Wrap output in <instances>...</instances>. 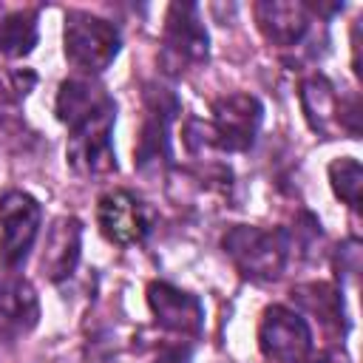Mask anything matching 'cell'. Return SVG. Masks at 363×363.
I'll list each match as a JSON object with an SVG mask.
<instances>
[{
    "instance_id": "6da1fadb",
    "label": "cell",
    "mask_w": 363,
    "mask_h": 363,
    "mask_svg": "<svg viewBox=\"0 0 363 363\" xmlns=\"http://www.w3.org/2000/svg\"><path fill=\"white\" fill-rule=\"evenodd\" d=\"M264 108L250 94H230L213 102V119H190L184 125V142L190 153H244L252 147L261 128Z\"/></svg>"
},
{
    "instance_id": "7a4b0ae2",
    "label": "cell",
    "mask_w": 363,
    "mask_h": 363,
    "mask_svg": "<svg viewBox=\"0 0 363 363\" xmlns=\"http://www.w3.org/2000/svg\"><path fill=\"white\" fill-rule=\"evenodd\" d=\"M224 252L250 281H275L289 258V233L235 224L224 235Z\"/></svg>"
},
{
    "instance_id": "3957f363",
    "label": "cell",
    "mask_w": 363,
    "mask_h": 363,
    "mask_svg": "<svg viewBox=\"0 0 363 363\" xmlns=\"http://www.w3.org/2000/svg\"><path fill=\"white\" fill-rule=\"evenodd\" d=\"M65 57L82 74L105 71L119 54V28L88 11H68L65 17Z\"/></svg>"
},
{
    "instance_id": "277c9868",
    "label": "cell",
    "mask_w": 363,
    "mask_h": 363,
    "mask_svg": "<svg viewBox=\"0 0 363 363\" xmlns=\"http://www.w3.org/2000/svg\"><path fill=\"white\" fill-rule=\"evenodd\" d=\"M116 119V102H105L99 111L71 125L65 156L71 167L82 176H105L116 170V153L111 145V130Z\"/></svg>"
},
{
    "instance_id": "5b68a950",
    "label": "cell",
    "mask_w": 363,
    "mask_h": 363,
    "mask_svg": "<svg viewBox=\"0 0 363 363\" xmlns=\"http://www.w3.org/2000/svg\"><path fill=\"white\" fill-rule=\"evenodd\" d=\"M179 113V99L162 85H147L145 91V119L139 142L133 150V164L142 173H159L173 162L170 153V125Z\"/></svg>"
},
{
    "instance_id": "8992f818",
    "label": "cell",
    "mask_w": 363,
    "mask_h": 363,
    "mask_svg": "<svg viewBox=\"0 0 363 363\" xmlns=\"http://www.w3.org/2000/svg\"><path fill=\"white\" fill-rule=\"evenodd\" d=\"M210 37L201 23L196 3H170L162 31V65L170 74H179L190 65L207 62Z\"/></svg>"
},
{
    "instance_id": "52a82bcc",
    "label": "cell",
    "mask_w": 363,
    "mask_h": 363,
    "mask_svg": "<svg viewBox=\"0 0 363 363\" xmlns=\"http://www.w3.org/2000/svg\"><path fill=\"white\" fill-rule=\"evenodd\" d=\"M43 210L34 196L23 190H9L0 196V264L14 272L31 252L40 235Z\"/></svg>"
},
{
    "instance_id": "ba28073f",
    "label": "cell",
    "mask_w": 363,
    "mask_h": 363,
    "mask_svg": "<svg viewBox=\"0 0 363 363\" xmlns=\"http://www.w3.org/2000/svg\"><path fill=\"white\" fill-rule=\"evenodd\" d=\"M258 346L275 363H298L312 352V332L298 312L275 303L261 315Z\"/></svg>"
},
{
    "instance_id": "9c48e42d",
    "label": "cell",
    "mask_w": 363,
    "mask_h": 363,
    "mask_svg": "<svg viewBox=\"0 0 363 363\" xmlns=\"http://www.w3.org/2000/svg\"><path fill=\"white\" fill-rule=\"evenodd\" d=\"M147 303L150 312L156 318V323L173 335H184V337H196L204 329V306L196 295L164 284V281H153L147 286Z\"/></svg>"
},
{
    "instance_id": "30bf717a",
    "label": "cell",
    "mask_w": 363,
    "mask_h": 363,
    "mask_svg": "<svg viewBox=\"0 0 363 363\" xmlns=\"http://www.w3.org/2000/svg\"><path fill=\"white\" fill-rule=\"evenodd\" d=\"M96 224H99V233L111 244H119V247L142 241L150 230V221H147L142 201L128 190H113V193H105L99 199Z\"/></svg>"
},
{
    "instance_id": "8fae6325",
    "label": "cell",
    "mask_w": 363,
    "mask_h": 363,
    "mask_svg": "<svg viewBox=\"0 0 363 363\" xmlns=\"http://www.w3.org/2000/svg\"><path fill=\"white\" fill-rule=\"evenodd\" d=\"M255 20L264 37L278 48H295L303 43L312 26V6L267 0L255 6Z\"/></svg>"
},
{
    "instance_id": "7c38bea8",
    "label": "cell",
    "mask_w": 363,
    "mask_h": 363,
    "mask_svg": "<svg viewBox=\"0 0 363 363\" xmlns=\"http://www.w3.org/2000/svg\"><path fill=\"white\" fill-rule=\"evenodd\" d=\"M79 244H82V224L71 216H60L51 221L48 233H45V247H43V275L48 281H65L77 261H79Z\"/></svg>"
},
{
    "instance_id": "4fadbf2b",
    "label": "cell",
    "mask_w": 363,
    "mask_h": 363,
    "mask_svg": "<svg viewBox=\"0 0 363 363\" xmlns=\"http://www.w3.org/2000/svg\"><path fill=\"white\" fill-rule=\"evenodd\" d=\"M40 320V301L28 281L17 275L0 278V337H20Z\"/></svg>"
},
{
    "instance_id": "5bb4252c",
    "label": "cell",
    "mask_w": 363,
    "mask_h": 363,
    "mask_svg": "<svg viewBox=\"0 0 363 363\" xmlns=\"http://www.w3.org/2000/svg\"><path fill=\"white\" fill-rule=\"evenodd\" d=\"M340 102L343 99L337 96L335 85L326 77L315 74L301 82V108H303L312 130H318L323 136L340 130Z\"/></svg>"
},
{
    "instance_id": "9a60e30c",
    "label": "cell",
    "mask_w": 363,
    "mask_h": 363,
    "mask_svg": "<svg viewBox=\"0 0 363 363\" xmlns=\"http://www.w3.org/2000/svg\"><path fill=\"white\" fill-rule=\"evenodd\" d=\"M105 102H111V96L94 79H65L57 91V119L71 128L74 122L99 111Z\"/></svg>"
},
{
    "instance_id": "2e32d148",
    "label": "cell",
    "mask_w": 363,
    "mask_h": 363,
    "mask_svg": "<svg viewBox=\"0 0 363 363\" xmlns=\"http://www.w3.org/2000/svg\"><path fill=\"white\" fill-rule=\"evenodd\" d=\"M37 45V11L23 9L0 17V57L20 60Z\"/></svg>"
},
{
    "instance_id": "e0dca14e",
    "label": "cell",
    "mask_w": 363,
    "mask_h": 363,
    "mask_svg": "<svg viewBox=\"0 0 363 363\" xmlns=\"http://www.w3.org/2000/svg\"><path fill=\"white\" fill-rule=\"evenodd\" d=\"M292 298L312 315H318L326 326H335L340 329L343 326V301H340V292L329 284H306V286H298L292 289Z\"/></svg>"
},
{
    "instance_id": "ac0fdd59",
    "label": "cell",
    "mask_w": 363,
    "mask_h": 363,
    "mask_svg": "<svg viewBox=\"0 0 363 363\" xmlns=\"http://www.w3.org/2000/svg\"><path fill=\"white\" fill-rule=\"evenodd\" d=\"M329 182L340 201H346L352 210L360 207V184H363V167L357 159L343 156L329 164Z\"/></svg>"
},
{
    "instance_id": "d6986e66",
    "label": "cell",
    "mask_w": 363,
    "mask_h": 363,
    "mask_svg": "<svg viewBox=\"0 0 363 363\" xmlns=\"http://www.w3.org/2000/svg\"><path fill=\"white\" fill-rule=\"evenodd\" d=\"M190 360H193V346L179 340V343H164L150 363H190Z\"/></svg>"
},
{
    "instance_id": "ffe728a7",
    "label": "cell",
    "mask_w": 363,
    "mask_h": 363,
    "mask_svg": "<svg viewBox=\"0 0 363 363\" xmlns=\"http://www.w3.org/2000/svg\"><path fill=\"white\" fill-rule=\"evenodd\" d=\"M357 247H360L357 241H349V244L340 247V252H337V269L340 272L357 275V269H360V250Z\"/></svg>"
},
{
    "instance_id": "44dd1931",
    "label": "cell",
    "mask_w": 363,
    "mask_h": 363,
    "mask_svg": "<svg viewBox=\"0 0 363 363\" xmlns=\"http://www.w3.org/2000/svg\"><path fill=\"white\" fill-rule=\"evenodd\" d=\"M298 363H349L346 360V354H340V352H318V354H306L303 360H298Z\"/></svg>"
}]
</instances>
